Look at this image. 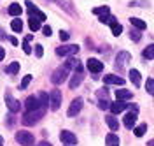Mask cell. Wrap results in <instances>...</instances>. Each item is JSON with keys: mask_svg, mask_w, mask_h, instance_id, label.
<instances>
[{"mask_svg": "<svg viewBox=\"0 0 154 146\" xmlns=\"http://www.w3.org/2000/svg\"><path fill=\"white\" fill-rule=\"evenodd\" d=\"M42 116H44V107L35 109V111H26L21 122H23V125H35Z\"/></svg>", "mask_w": 154, "mask_h": 146, "instance_id": "6da1fadb", "label": "cell"}, {"mask_svg": "<svg viewBox=\"0 0 154 146\" xmlns=\"http://www.w3.org/2000/svg\"><path fill=\"white\" fill-rule=\"evenodd\" d=\"M68 72H70V67H68L67 63H65V65H61L60 69H56V70L53 72V76H51V81H53V85H61L63 81H67Z\"/></svg>", "mask_w": 154, "mask_h": 146, "instance_id": "7a4b0ae2", "label": "cell"}, {"mask_svg": "<svg viewBox=\"0 0 154 146\" xmlns=\"http://www.w3.org/2000/svg\"><path fill=\"white\" fill-rule=\"evenodd\" d=\"M16 141H18L21 146H32L35 143V137L32 132H26V130H19L16 132Z\"/></svg>", "mask_w": 154, "mask_h": 146, "instance_id": "3957f363", "label": "cell"}, {"mask_svg": "<svg viewBox=\"0 0 154 146\" xmlns=\"http://www.w3.org/2000/svg\"><path fill=\"white\" fill-rule=\"evenodd\" d=\"M82 79H84V69H82V65L79 63V65L74 69V76H72V79H70V90H75V88L82 83Z\"/></svg>", "mask_w": 154, "mask_h": 146, "instance_id": "277c9868", "label": "cell"}, {"mask_svg": "<svg viewBox=\"0 0 154 146\" xmlns=\"http://www.w3.org/2000/svg\"><path fill=\"white\" fill-rule=\"evenodd\" d=\"M79 53V46L77 44H67V46H60L56 48V55L58 57H72Z\"/></svg>", "mask_w": 154, "mask_h": 146, "instance_id": "5b68a950", "label": "cell"}, {"mask_svg": "<svg viewBox=\"0 0 154 146\" xmlns=\"http://www.w3.org/2000/svg\"><path fill=\"white\" fill-rule=\"evenodd\" d=\"M48 106H51V109H53V111L60 109V106H61V92H60V90H53V92L49 93Z\"/></svg>", "mask_w": 154, "mask_h": 146, "instance_id": "8992f818", "label": "cell"}, {"mask_svg": "<svg viewBox=\"0 0 154 146\" xmlns=\"http://www.w3.org/2000/svg\"><path fill=\"white\" fill-rule=\"evenodd\" d=\"M82 106H84V100L81 97H77L72 100V104H70V107H68V111H67V115L70 118L72 116H77L79 113H81V109H82Z\"/></svg>", "mask_w": 154, "mask_h": 146, "instance_id": "52a82bcc", "label": "cell"}, {"mask_svg": "<svg viewBox=\"0 0 154 146\" xmlns=\"http://www.w3.org/2000/svg\"><path fill=\"white\" fill-rule=\"evenodd\" d=\"M25 5H28V14H30V18H35V20H38V21H44L46 20V14L42 12V11H38L30 0H26L25 2Z\"/></svg>", "mask_w": 154, "mask_h": 146, "instance_id": "ba28073f", "label": "cell"}, {"mask_svg": "<svg viewBox=\"0 0 154 146\" xmlns=\"http://www.w3.org/2000/svg\"><path fill=\"white\" fill-rule=\"evenodd\" d=\"M86 67L89 72H95V74H98V72H102L103 70V63L100 62V60H96V58H89L86 62Z\"/></svg>", "mask_w": 154, "mask_h": 146, "instance_id": "9c48e42d", "label": "cell"}, {"mask_svg": "<svg viewBox=\"0 0 154 146\" xmlns=\"http://www.w3.org/2000/svg\"><path fill=\"white\" fill-rule=\"evenodd\" d=\"M5 102H7V107L11 109V113H18L21 109V102L18 99H14L11 93H5Z\"/></svg>", "mask_w": 154, "mask_h": 146, "instance_id": "30bf717a", "label": "cell"}, {"mask_svg": "<svg viewBox=\"0 0 154 146\" xmlns=\"http://www.w3.org/2000/svg\"><path fill=\"white\" fill-rule=\"evenodd\" d=\"M25 107H26V111H35V109H40V102H38L37 95H30L26 100H25Z\"/></svg>", "mask_w": 154, "mask_h": 146, "instance_id": "8fae6325", "label": "cell"}, {"mask_svg": "<svg viewBox=\"0 0 154 146\" xmlns=\"http://www.w3.org/2000/svg\"><path fill=\"white\" fill-rule=\"evenodd\" d=\"M60 139H61V143H67V144H75L77 143V136L72 134L70 130H61Z\"/></svg>", "mask_w": 154, "mask_h": 146, "instance_id": "7c38bea8", "label": "cell"}, {"mask_svg": "<svg viewBox=\"0 0 154 146\" xmlns=\"http://www.w3.org/2000/svg\"><path fill=\"white\" fill-rule=\"evenodd\" d=\"M126 107H128V104H126L125 100H116V102H110V106H109V109L114 113V115H119V113H123Z\"/></svg>", "mask_w": 154, "mask_h": 146, "instance_id": "4fadbf2b", "label": "cell"}, {"mask_svg": "<svg viewBox=\"0 0 154 146\" xmlns=\"http://www.w3.org/2000/svg\"><path fill=\"white\" fill-rule=\"evenodd\" d=\"M137 115L138 113H133V111H130L125 118H123V123H125L126 128H133L135 123H137Z\"/></svg>", "mask_w": 154, "mask_h": 146, "instance_id": "5bb4252c", "label": "cell"}, {"mask_svg": "<svg viewBox=\"0 0 154 146\" xmlns=\"http://www.w3.org/2000/svg\"><path fill=\"white\" fill-rule=\"evenodd\" d=\"M103 83L105 85H117V86H121V85H125V79L119 78V76H114V74H109L103 78Z\"/></svg>", "mask_w": 154, "mask_h": 146, "instance_id": "9a60e30c", "label": "cell"}, {"mask_svg": "<svg viewBox=\"0 0 154 146\" xmlns=\"http://www.w3.org/2000/svg\"><path fill=\"white\" fill-rule=\"evenodd\" d=\"M116 97H117V100H130L133 97V92L126 90V88H121V90H116Z\"/></svg>", "mask_w": 154, "mask_h": 146, "instance_id": "2e32d148", "label": "cell"}, {"mask_svg": "<svg viewBox=\"0 0 154 146\" xmlns=\"http://www.w3.org/2000/svg\"><path fill=\"white\" fill-rule=\"evenodd\" d=\"M130 58H131V55H130V53L121 51V53L117 55V58H116V65H117V67H123V65H125V63H126Z\"/></svg>", "mask_w": 154, "mask_h": 146, "instance_id": "e0dca14e", "label": "cell"}, {"mask_svg": "<svg viewBox=\"0 0 154 146\" xmlns=\"http://www.w3.org/2000/svg\"><path fill=\"white\" fill-rule=\"evenodd\" d=\"M7 11H9L11 16H14V18H16V16H21V12H23V7H21V4H11Z\"/></svg>", "mask_w": 154, "mask_h": 146, "instance_id": "ac0fdd59", "label": "cell"}, {"mask_svg": "<svg viewBox=\"0 0 154 146\" xmlns=\"http://www.w3.org/2000/svg\"><path fill=\"white\" fill-rule=\"evenodd\" d=\"M130 23H131L137 30H145L147 28V23H145L144 20H140V18H130Z\"/></svg>", "mask_w": 154, "mask_h": 146, "instance_id": "d6986e66", "label": "cell"}, {"mask_svg": "<svg viewBox=\"0 0 154 146\" xmlns=\"http://www.w3.org/2000/svg\"><path fill=\"white\" fill-rule=\"evenodd\" d=\"M130 79L135 86H140V72L137 69H130Z\"/></svg>", "mask_w": 154, "mask_h": 146, "instance_id": "ffe728a7", "label": "cell"}, {"mask_svg": "<svg viewBox=\"0 0 154 146\" xmlns=\"http://www.w3.org/2000/svg\"><path fill=\"white\" fill-rule=\"evenodd\" d=\"M105 143H107V146H119V137L116 134H109L105 137Z\"/></svg>", "mask_w": 154, "mask_h": 146, "instance_id": "44dd1931", "label": "cell"}, {"mask_svg": "<svg viewBox=\"0 0 154 146\" xmlns=\"http://www.w3.org/2000/svg\"><path fill=\"white\" fill-rule=\"evenodd\" d=\"M105 122H107V125L110 127V130H117L119 128V122L114 116H105Z\"/></svg>", "mask_w": 154, "mask_h": 146, "instance_id": "7402d4cb", "label": "cell"}, {"mask_svg": "<svg viewBox=\"0 0 154 146\" xmlns=\"http://www.w3.org/2000/svg\"><path fill=\"white\" fill-rule=\"evenodd\" d=\"M133 132H135V136H137V137H142V136L145 134V132H147V123H142V125L135 127Z\"/></svg>", "mask_w": 154, "mask_h": 146, "instance_id": "603a6c76", "label": "cell"}, {"mask_svg": "<svg viewBox=\"0 0 154 146\" xmlns=\"http://www.w3.org/2000/svg\"><path fill=\"white\" fill-rule=\"evenodd\" d=\"M142 55H144L147 60H152L154 58V46H152V44H149V46L144 49V53H142Z\"/></svg>", "mask_w": 154, "mask_h": 146, "instance_id": "cb8c5ba5", "label": "cell"}, {"mask_svg": "<svg viewBox=\"0 0 154 146\" xmlns=\"http://www.w3.org/2000/svg\"><path fill=\"white\" fill-rule=\"evenodd\" d=\"M110 30H112V34H114V35H119V34L123 32V27H121V23L112 21V23H110Z\"/></svg>", "mask_w": 154, "mask_h": 146, "instance_id": "d4e9b609", "label": "cell"}, {"mask_svg": "<svg viewBox=\"0 0 154 146\" xmlns=\"http://www.w3.org/2000/svg\"><path fill=\"white\" fill-rule=\"evenodd\" d=\"M18 70H19V62H12L9 67H7V74L14 76V74H18Z\"/></svg>", "mask_w": 154, "mask_h": 146, "instance_id": "484cf974", "label": "cell"}, {"mask_svg": "<svg viewBox=\"0 0 154 146\" xmlns=\"http://www.w3.org/2000/svg\"><path fill=\"white\" fill-rule=\"evenodd\" d=\"M93 12H95V14H100V16H103V14H109L110 9H109V5H100V7H95Z\"/></svg>", "mask_w": 154, "mask_h": 146, "instance_id": "4316f807", "label": "cell"}, {"mask_svg": "<svg viewBox=\"0 0 154 146\" xmlns=\"http://www.w3.org/2000/svg\"><path fill=\"white\" fill-rule=\"evenodd\" d=\"M28 25H30V30H32V32H37V30L40 28V21L35 20V18H30Z\"/></svg>", "mask_w": 154, "mask_h": 146, "instance_id": "83f0119b", "label": "cell"}, {"mask_svg": "<svg viewBox=\"0 0 154 146\" xmlns=\"http://www.w3.org/2000/svg\"><path fill=\"white\" fill-rule=\"evenodd\" d=\"M11 28L14 30V32H21V30H23V21H21V20H12Z\"/></svg>", "mask_w": 154, "mask_h": 146, "instance_id": "f1b7e54d", "label": "cell"}, {"mask_svg": "<svg viewBox=\"0 0 154 146\" xmlns=\"http://www.w3.org/2000/svg\"><path fill=\"white\" fill-rule=\"evenodd\" d=\"M145 90H147V93H149V95H152V93H154V79L152 78H147Z\"/></svg>", "mask_w": 154, "mask_h": 146, "instance_id": "f546056e", "label": "cell"}, {"mask_svg": "<svg viewBox=\"0 0 154 146\" xmlns=\"http://www.w3.org/2000/svg\"><path fill=\"white\" fill-rule=\"evenodd\" d=\"M30 81H32V76H25V78H23V81H21V85H19V90H25V88L28 86L30 85Z\"/></svg>", "mask_w": 154, "mask_h": 146, "instance_id": "4dcf8cb0", "label": "cell"}, {"mask_svg": "<svg viewBox=\"0 0 154 146\" xmlns=\"http://www.w3.org/2000/svg\"><path fill=\"white\" fill-rule=\"evenodd\" d=\"M100 21H102V23H109V25H110L112 21H116V18H114V16H110V14H103V16H100Z\"/></svg>", "mask_w": 154, "mask_h": 146, "instance_id": "1f68e13d", "label": "cell"}, {"mask_svg": "<svg viewBox=\"0 0 154 146\" xmlns=\"http://www.w3.org/2000/svg\"><path fill=\"white\" fill-rule=\"evenodd\" d=\"M109 106H110V100H109V99H102V100L98 102V107H100V109H109Z\"/></svg>", "mask_w": 154, "mask_h": 146, "instance_id": "d6a6232c", "label": "cell"}, {"mask_svg": "<svg viewBox=\"0 0 154 146\" xmlns=\"http://www.w3.org/2000/svg\"><path fill=\"white\" fill-rule=\"evenodd\" d=\"M42 55H44L42 44H35V57H37V58H42Z\"/></svg>", "mask_w": 154, "mask_h": 146, "instance_id": "836d02e7", "label": "cell"}, {"mask_svg": "<svg viewBox=\"0 0 154 146\" xmlns=\"http://www.w3.org/2000/svg\"><path fill=\"white\" fill-rule=\"evenodd\" d=\"M130 37H131V41L138 42V41H140V37H142V35H140V30H131V35H130Z\"/></svg>", "mask_w": 154, "mask_h": 146, "instance_id": "e575fe53", "label": "cell"}, {"mask_svg": "<svg viewBox=\"0 0 154 146\" xmlns=\"http://www.w3.org/2000/svg\"><path fill=\"white\" fill-rule=\"evenodd\" d=\"M96 95L100 97V100H102V99H109V92H107V88H103V90H98Z\"/></svg>", "mask_w": 154, "mask_h": 146, "instance_id": "d590c367", "label": "cell"}, {"mask_svg": "<svg viewBox=\"0 0 154 146\" xmlns=\"http://www.w3.org/2000/svg\"><path fill=\"white\" fill-rule=\"evenodd\" d=\"M68 39H70V34L65 32V30H61V32H60V41H61V42H65V41H68Z\"/></svg>", "mask_w": 154, "mask_h": 146, "instance_id": "8d00e7d4", "label": "cell"}, {"mask_svg": "<svg viewBox=\"0 0 154 146\" xmlns=\"http://www.w3.org/2000/svg\"><path fill=\"white\" fill-rule=\"evenodd\" d=\"M23 51H25L26 55H30V53H32V48H30L28 41H25V42H23Z\"/></svg>", "mask_w": 154, "mask_h": 146, "instance_id": "74e56055", "label": "cell"}, {"mask_svg": "<svg viewBox=\"0 0 154 146\" xmlns=\"http://www.w3.org/2000/svg\"><path fill=\"white\" fill-rule=\"evenodd\" d=\"M42 32H44V35H46V37H51V35H53V30H51V27H44V28H42Z\"/></svg>", "mask_w": 154, "mask_h": 146, "instance_id": "f35d334b", "label": "cell"}, {"mask_svg": "<svg viewBox=\"0 0 154 146\" xmlns=\"http://www.w3.org/2000/svg\"><path fill=\"white\" fill-rule=\"evenodd\" d=\"M4 57H5V49H4L2 46H0V62L4 60Z\"/></svg>", "mask_w": 154, "mask_h": 146, "instance_id": "ab89813d", "label": "cell"}, {"mask_svg": "<svg viewBox=\"0 0 154 146\" xmlns=\"http://www.w3.org/2000/svg\"><path fill=\"white\" fill-rule=\"evenodd\" d=\"M11 44H12V46H18V39H16V37H11Z\"/></svg>", "mask_w": 154, "mask_h": 146, "instance_id": "60d3db41", "label": "cell"}, {"mask_svg": "<svg viewBox=\"0 0 154 146\" xmlns=\"http://www.w3.org/2000/svg\"><path fill=\"white\" fill-rule=\"evenodd\" d=\"M38 146H53V144H51V143H46V141H44V143H40Z\"/></svg>", "mask_w": 154, "mask_h": 146, "instance_id": "b9f144b4", "label": "cell"}, {"mask_svg": "<svg viewBox=\"0 0 154 146\" xmlns=\"http://www.w3.org/2000/svg\"><path fill=\"white\" fill-rule=\"evenodd\" d=\"M0 146H4V141H2V137H0Z\"/></svg>", "mask_w": 154, "mask_h": 146, "instance_id": "7bdbcfd3", "label": "cell"}]
</instances>
